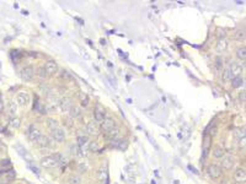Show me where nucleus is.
Masks as SVG:
<instances>
[{"instance_id":"1","label":"nucleus","mask_w":246,"mask_h":184,"mask_svg":"<svg viewBox=\"0 0 246 184\" xmlns=\"http://www.w3.org/2000/svg\"><path fill=\"white\" fill-rule=\"evenodd\" d=\"M61 162H63V156H61L60 153H58V155L47 156V157L42 158V161H41V166L44 167V168H53L56 166H59Z\"/></svg>"},{"instance_id":"2","label":"nucleus","mask_w":246,"mask_h":184,"mask_svg":"<svg viewBox=\"0 0 246 184\" xmlns=\"http://www.w3.org/2000/svg\"><path fill=\"white\" fill-rule=\"evenodd\" d=\"M101 131L102 133H110L112 129L114 128V120H113V118H111V117H107V118H105L104 120L101 121Z\"/></svg>"},{"instance_id":"3","label":"nucleus","mask_w":246,"mask_h":184,"mask_svg":"<svg viewBox=\"0 0 246 184\" xmlns=\"http://www.w3.org/2000/svg\"><path fill=\"white\" fill-rule=\"evenodd\" d=\"M234 165H235V158H234L233 155H225V156H223L222 167H223L224 169L229 171V169H231V168L234 167Z\"/></svg>"},{"instance_id":"4","label":"nucleus","mask_w":246,"mask_h":184,"mask_svg":"<svg viewBox=\"0 0 246 184\" xmlns=\"http://www.w3.org/2000/svg\"><path fill=\"white\" fill-rule=\"evenodd\" d=\"M52 136H53V139L56 140L57 142H63L64 139H65V131H64V129L60 128V126L53 129V130H52Z\"/></svg>"},{"instance_id":"5","label":"nucleus","mask_w":246,"mask_h":184,"mask_svg":"<svg viewBox=\"0 0 246 184\" xmlns=\"http://www.w3.org/2000/svg\"><path fill=\"white\" fill-rule=\"evenodd\" d=\"M33 75H35V69L32 66H25L22 71H21V77L25 80V81H31Z\"/></svg>"},{"instance_id":"6","label":"nucleus","mask_w":246,"mask_h":184,"mask_svg":"<svg viewBox=\"0 0 246 184\" xmlns=\"http://www.w3.org/2000/svg\"><path fill=\"white\" fill-rule=\"evenodd\" d=\"M208 174L210 178H219L222 174V167L218 165H210L208 167Z\"/></svg>"},{"instance_id":"7","label":"nucleus","mask_w":246,"mask_h":184,"mask_svg":"<svg viewBox=\"0 0 246 184\" xmlns=\"http://www.w3.org/2000/svg\"><path fill=\"white\" fill-rule=\"evenodd\" d=\"M16 99H17V103L20 106H27L30 103L31 98H30V94L27 92H20V93H17Z\"/></svg>"},{"instance_id":"8","label":"nucleus","mask_w":246,"mask_h":184,"mask_svg":"<svg viewBox=\"0 0 246 184\" xmlns=\"http://www.w3.org/2000/svg\"><path fill=\"white\" fill-rule=\"evenodd\" d=\"M44 69H46L47 75H53V74L57 72V70H58V65H57L56 61L48 60V61H47V63L44 64Z\"/></svg>"},{"instance_id":"9","label":"nucleus","mask_w":246,"mask_h":184,"mask_svg":"<svg viewBox=\"0 0 246 184\" xmlns=\"http://www.w3.org/2000/svg\"><path fill=\"white\" fill-rule=\"evenodd\" d=\"M94 117H95V120L96 121H102L105 119V109H104V107H101L100 104L96 106V108H95V111H94Z\"/></svg>"},{"instance_id":"10","label":"nucleus","mask_w":246,"mask_h":184,"mask_svg":"<svg viewBox=\"0 0 246 184\" xmlns=\"http://www.w3.org/2000/svg\"><path fill=\"white\" fill-rule=\"evenodd\" d=\"M234 180L236 183H245V180H246V172H245L244 168L237 169V171L235 172V174H234Z\"/></svg>"},{"instance_id":"11","label":"nucleus","mask_w":246,"mask_h":184,"mask_svg":"<svg viewBox=\"0 0 246 184\" xmlns=\"http://www.w3.org/2000/svg\"><path fill=\"white\" fill-rule=\"evenodd\" d=\"M229 70H230L231 75H233V77H236V76H240V74H241V71H242V66H241V64L233 63V64L230 65Z\"/></svg>"},{"instance_id":"12","label":"nucleus","mask_w":246,"mask_h":184,"mask_svg":"<svg viewBox=\"0 0 246 184\" xmlns=\"http://www.w3.org/2000/svg\"><path fill=\"white\" fill-rule=\"evenodd\" d=\"M60 107H61V109H63L64 112H69L70 111V108L73 107V102L69 97H64V98H61L60 99Z\"/></svg>"},{"instance_id":"13","label":"nucleus","mask_w":246,"mask_h":184,"mask_svg":"<svg viewBox=\"0 0 246 184\" xmlns=\"http://www.w3.org/2000/svg\"><path fill=\"white\" fill-rule=\"evenodd\" d=\"M41 136H42V133H41V130L38 128H32L31 130H30V139L32 140V141H37Z\"/></svg>"},{"instance_id":"14","label":"nucleus","mask_w":246,"mask_h":184,"mask_svg":"<svg viewBox=\"0 0 246 184\" xmlns=\"http://www.w3.org/2000/svg\"><path fill=\"white\" fill-rule=\"evenodd\" d=\"M227 48H228L227 40H225L224 38H219V40L217 42V50L219 53H223V52L227 50Z\"/></svg>"},{"instance_id":"15","label":"nucleus","mask_w":246,"mask_h":184,"mask_svg":"<svg viewBox=\"0 0 246 184\" xmlns=\"http://www.w3.org/2000/svg\"><path fill=\"white\" fill-rule=\"evenodd\" d=\"M234 138L237 141H241L245 139V129L244 128H236L234 130Z\"/></svg>"},{"instance_id":"16","label":"nucleus","mask_w":246,"mask_h":184,"mask_svg":"<svg viewBox=\"0 0 246 184\" xmlns=\"http://www.w3.org/2000/svg\"><path fill=\"white\" fill-rule=\"evenodd\" d=\"M108 177V173H107V168L106 167H101L97 172V178L99 180H106Z\"/></svg>"},{"instance_id":"17","label":"nucleus","mask_w":246,"mask_h":184,"mask_svg":"<svg viewBox=\"0 0 246 184\" xmlns=\"http://www.w3.org/2000/svg\"><path fill=\"white\" fill-rule=\"evenodd\" d=\"M69 113H70L72 118H78V117H80V115H81V109H80V107H78V106H73L70 108Z\"/></svg>"},{"instance_id":"18","label":"nucleus","mask_w":246,"mask_h":184,"mask_svg":"<svg viewBox=\"0 0 246 184\" xmlns=\"http://www.w3.org/2000/svg\"><path fill=\"white\" fill-rule=\"evenodd\" d=\"M231 85H233L234 88H237V87H241L244 85V79L240 77V76H236V77H233L231 79Z\"/></svg>"},{"instance_id":"19","label":"nucleus","mask_w":246,"mask_h":184,"mask_svg":"<svg viewBox=\"0 0 246 184\" xmlns=\"http://www.w3.org/2000/svg\"><path fill=\"white\" fill-rule=\"evenodd\" d=\"M8 108H9V113H10V115H12V117L17 113V104L15 103V101H10L9 104H8Z\"/></svg>"},{"instance_id":"20","label":"nucleus","mask_w":246,"mask_h":184,"mask_svg":"<svg viewBox=\"0 0 246 184\" xmlns=\"http://www.w3.org/2000/svg\"><path fill=\"white\" fill-rule=\"evenodd\" d=\"M87 142H89V138H87L86 135H79V136H78V144H79L80 147L86 146Z\"/></svg>"},{"instance_id":"21","label":"nucleus","mask_w":246,"mask_h":184,"mask_svg":"<svg viewBox=\"0 0 246 184\" xmlns=\"http://www.w3.org/2000/svg\"><path fill=\"white\" fill-rule=\"evenodd\" d=\"M236 57L240 60H245L246 59V49H245V47H240V48H237Z\"/></svg>"},{"instance_id":"22","label":"nucleus","mask_w":246,"mask_h":184,"mask_svg":"<svg viewBox=\"0 0 246 184\" xmlns=\"http://www.w3.org/2000/svg\"><path fill=\"white\" fill-rule=\"evenodd\" d=\"M85 130H86V133L89 134V135H95L97 133V130H96V126H95L92 123H89V124L85 126Z\"/></svg>"},{"instance_id":"23","label":"nucleus","mask_w":246,"mask_h":184,"mask_svg":"<svg viewBox=\"0 0 246 184\" xmlns=\"http://www.w3.org/2000/svg\"><path fill=\"white\" fill-rule=\"evenodd\" d=\"M213 155H214V157H217V158H222L224 156V148L220 147V146H217L214 148V151H213Z\"/></svg>"},{"instance_id":"24","label":"nucleus","mask_w":246,"mask_h":184,"mask_svg":"<svg viewBox=\"0 0 246 184\" xmlns=\"http://www.w3.org/2000/svg\"><path fill=\"white\" fill-rule=\"evenodd\" d=\"M10 125H11L12 128H15V129H19L20 125H21V119H19V118H16V117H12V118L10 119Z\"/></svg>"},{"instance_id":"25","label":"nucleus","mask_w":246,"mask_h":184,"mask_svg":"<svg viewBox=\"0 0 246 184\" xmlns=\"http://www.w3.org/2000/svg\"><path fill=\"white\" fill-rule=\"evenodd\" d=\"M231 79H233V75H231L229 67L224 69V71H223V81H225V82H227V81H230Z\"/></svg>"},{"instance_id":"26","label":"nucleus","mask_w":246,"mask_h":184,"mask_svg":"<svg viewBox=\"0 0 246 184\" xmlns=\"http://www.w3.org/2000/svg\"><path fill=\"white\" fill-rule=\"evenodd\" d=\"M118 134H119V129L117 128V126H114L112 130L108 133V136H110V139L111 140H113V139H117V136H118Z\"/></svg>"},{"instance_id":"27","label":"nucleus","mask_w":246,"mask_h":184,"mask_svg":"<svg viewBox=\"0 0 246 184\" xmlns=\"http://www.w3.org/2000/svg\"><path fill=\"white\" fill-rule=\"evenodd\" d=\"M80 103L83 107H86L87 103H89V97H87V94L86 93H81L80 94Z\"/></svg>"},{"instance_id":"28","label":"nucleus","mask_w":246,"mask_h":184,"mask_svg":"<svg viewBox=\"0 0 246 184\" xmlns=\"http://www.w3.org/2000/svg\"><path fill=\"white\" fill-rule=\"evenodd\" d=\"M36 144H38L39 146H47V145H48V139H47L46 136L42 135V136H41V138L36 141Z\"/></svg>"},{"instance_id":"29","label":"nucleus","mask_w":246,"mask_h":184,"mask_svg":"<svg viewBox=\"0 0 246 184\" xmlns=\"http://www.w3.org/2000/svg\"><path fill=\"white\" fill-rule=\"evenodd\" d=\"M69 183L70 184H80L81 183V178L79 175H72L69 178Z\"/></svg>"},{"instance_id":"30","label":"nucleus","mask_w":246,"mask_h":184,"mask_svg":"<svg viewBox=\"0 0 246 184\" xmlns=\"http://www.w3.org/2000/svg\"><path fill=\"white\" fill-rule=\"evenodd\" d=\"M48 126H49V128L52 129V130H53V129L58 128L59 125H58V121H57L56 119H53V118H49V119H48Z\"/></svg>"},{"instance_id":"31","label":"nucleus","mask_w":246,"mask_h":184,"mask_svg":"<svg viewBox=\"0 0 246 184\" xmlns=\"http://www.w3.org/2000/svg\"><path fill=\"white\" fill-rule=\"evenodd\" d=\"M37 74H38V76H39V77H42V79H44V77H47V76H48V75H47V72H46V69H44V66L39 67V69L37 70Z\"/></svg>"},{"instance_id":"32","label":"nucleus","mask_w":246,"mask_h":184,"mask_svg":"<svg viewBox=\"0 0 246 184\" xmlns=\"http://www.w3.org/2000/svg\"><path fill=\"white\" fill-rule=\"evenodd\" d=\"M236 39L237 40H244L245 39V31L244 30L236 31Z\"/></svg>"},{"instance_id":"33","label":"nucleus","mask_w":246,"mask_h":184,"mask_svg":"<svg viewBox=\"0 0 246 184\" xmlns=\"http://www.w3.org/2000/svg\"><path fill=\"white\" fill-rule=\"evenodd\" d=\"M90 150H91V151H97V150H99V144L96 141L90 144Z\"/></svg>"},{"instance_id":"34","label":"nucleus","mask_w":246,"mask_h":184,"mask_svg":"<svg viewBox=\"0 0 246 184\" xmlns=\"http://www.w3.org/2000/svg\"><path fill=\"white\" fill-rule=\"evenodd\" d=\"M86 169H87L86 163H80V165H79V171L80 172H86Z\"/></svg>"},{"instance_id":"35","label":"nucleus","mask_w":246,"mask_h":184,"mask_svg":"<svg viewBox=\"0 0 246 184\" xmlns=\"http://www.w3.org/2000/svg\"><path fill=\"white\" fill-rule=\"evenodd\" d=\"M239 98H240V102H242V103L245 102V92H244V91L240 93V96H239Z\"/></svg>"},{"instance_id":"36","label":"nucleus","mask_w":246,"mask_h":184,"mask_svg":"<svg viewBox=\"0 0 246 184\" xmlns=\"http://www.w3.org/2000/svg\"><path fill=\"white\" fill-rule=\"evenodd\" d=\"M222 65H223V63L220 61V58H218V59H217V67H218V69H220Z\"/></svg>"},{"instance_id":"37","label":"nucleus","mask_w":246,"mask_h":184,"mask_svg":"<svg viewBox=\"0 0 246 184\" xmlns=\"http://www.w3.org/2000/svg\"><path fill=\"white\" fill-rule=\"evenodd\" d=\"M3 111H4V103H3V99L0 98V114L3 113Z\"/></svg>"},{"instance_id":"38","label":"nucleus","mask_w":246,"mask_h":184,"mask_svg":"<svg viewBox=\"0 0 246 184\" xmlns=\"http://www.w3.org/2000/svg\"><path fill=\"white\" fill-rule=\"evenodd\" d=\"M218 35H219V37L222 36V37H224L225 36V32L223 31V30H219V32H218Z\"/></svg>"},{"instance_id":"39","label":"nucleus","mask_w":246,"mask_h":184,"mask_svg":"<svg viewBox=\"0 0 246 184\" xmlns=\"http://www.w3.org/2000/svg\"><path fill=\"white\" fill-rule=\"evenodd\" d=\"M220 184H228V183H225V182H222V183H220Z\"/></svg>"},{"instance_id":"40","label":"nucleus","mask_w":246,"mask_h":184,"mask_svg":"<svg viewBox=\"0 0 246 184\" xmlns=\"http://www.w3.org/2000/svg\"><path fill=\"white\" fill-rule=\"evenodd\" d=\"M1 153H3V151H1V150H0V155H1Z\"/></svg>"},{"instance_id":"41","label":"nucleus","mask_w":246,"mask_h":184,"mask_svg":"<svg viewBox=\"0 0 246 184\" xmlns=\"http://www.w3.org/2000/svg\"><path fill=\"white\" fill-rule=\"evenodd\" d=\"M0 98H1V94H0Z\"/></svg>"},{"instance_id":"42","label":"nucleus","mask_w":246,"mask_h":184,"mask_svg":"<svg viewBox=\"0 0 246 184\" xmlns=\"http://www.w3.org/2000/svg\"><path fill=\"white\" fill-rule=\"evenodd\" d=\"M0 128H1V126H0Z\"/></svg>"}]
</instances>
